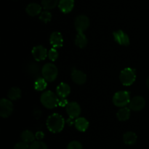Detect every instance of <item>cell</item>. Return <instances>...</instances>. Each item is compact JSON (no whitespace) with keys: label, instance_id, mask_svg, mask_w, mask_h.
Wrapping results in <instances>:
<instances>
[{"label":"cell","instance_id":"1","mask_svg":"<svg viewBox=\"0 0 149 149\" xmlns=\"http://www.w3.org/2000/svg\"><path fill=\"white\" fill-rule=\"evenodd\" d=\"M47 129L52 133H58L63 130L65 126L64 118L61 114L54 113L48 116L46 122Z\"/></svg>","mask_w":149,"mask_h":149},{"label":"cell","instance_id":"2","mask_svg":"<svg viewBox=\"0 0 149 149\" xmlns=\"http://www.w3.org/2000/svg\"><path fill=\"white\" fill-rule=\"evenodd\" d=\"M59 98L58 95L55 94L52 91H45L41 95L40 101L44 107L48 109H52L57 107L59 103Z\"/></svg>","mask_w":149,"mask_h":149},{"label":"cell","instance_id":"3","mask_svg":"<svg viewBox=\"0 0 149 149\" xmlns=\"http://www.w3.org/2000/svg\"><path fill=\"white\" fill-rule=\"evenodd\" d=\"M42 77L47 80L48 82L54 81L57 79L58 75V70L56 65L52 63L45 64L41 70Z\"/></svg>","mask_w":149,"mask_h":149},{"label":"cell","instance_id":"4","mask_svg":"<svg viewBox=\"0 0 149 149\" xmlns=\"http://www.w3.org/2000/svg\"><path fill=\"white\" fill-rule=\"evenodd\" d=\"M130 100V93L126 90H122L113 95L112 101L113 105L116 107L122 108L125 107L127 105H129Z\"/></svg>","mask_w":149,"mask_h":149},{"label":"cell","instance_id":"5","mask_svg":"<svg viewBox=\"0 0 149 149\" xmlns=\"http://www.w3.org/2000/svg\"><path fill=\"white\" fill-rule=\"evenodd\" d=\"M119 79L123 85H132L136 79V71L132 68H125L121 71Z\"/></svg>","mask_w":149,"mask_h":149},{"label":"cell","instance_id":"6","mask_svg":"<svg viewBox=\"0 0 149 149\" xmlns=\"http://www.w3.org/2000/svg\"><path fill=\"white\" fill-rule=\"evenodd\" d=\"M13 109L14 106L11 100L2 98L0 100V116L2 118H8L11 116Z\"/></svg>","mask_w":149,"mask_h":149},{"label":"cell","instance_id":"7","mask_svg":"<svg viewBox=\"0 0 149 149\" xmlns=\"http://www.w3.org/2000/svg\"><path fill=\"white\" fill-rule=\"evenodd\" d=\"M90 19L85 15H79L74 20V26L77 32H84L89 28Z\"/></svg>","mask_w":149,"mask_h":149},{"label":"cell","instance_id":"8","mask_svg":"<svg viewBox=\"0 0 149 149\" xmlns=\"http://www.w3.org/2000/svg\"><path fill=\"white\" fill-rule=\"evenodd\" d=\"M145 106L146 100L142 96H135L132 97L129 103V108L133 111H141Z\"/></svg>","mask_w":149,"mask_h":149},{"label":"cell","instance_id":"9","mask_svg":"<svg viewBox=\"0 0 149 149\" xmlns=\"http://www.w3.org/2000/svg\"><path fill=\"white\" fill-rule=\"evenodd\" d=\"M65 109H66V112L68 116H69V117L73 119L79 117V115L81 114V107L77 102H70V103H68Z\"/></svg>","mask_w":149,"mask_h":149},{"label":"cell","instance_id":"10","mask_svg":"<svg viewBox=\"0 0 149 149\" xmlns=\"http://www.w3.org/2000/svg\"><path fill=\"white\" fill-rule=\"evenodd\" d=\"M31 54L36 61H42L48 56V52L46 48L42 45H38L32 49Z\"/></svg>","mask_w":149,"mask_h":149},{"label":"cell","instance_id":"11","mask_svg":"<svg viewBox=\"0 0 149 149\" xmlns=\"http://www.w3.org/2000/svg\"><path fill=\"white\" fill-rule=\"evenodd\" d=\"M113 39L115 42L119 45L123 46H128L130 45V37L125 31L122 30H118L113 33Z\"/></svg>","mask_w":149,"mask_h":149},{"label":"cell","instance_id":"12","mask_svg":"<svg viewBox=\"0 0 149 149\" xmlns=\"http://www.w3.org/2000/svg\"><path fill=\"white\" fill-rule=\"evenodd\" d=\"M71 79L75 84L82 85L87 81V75L83 71L77 69H73L71 72Z\"/></svg>","mask_w":149,"mask_h":149},{"label":"cell","instance_id":"13","mask_svg":"<svg viewBox=\"0 0 149 149\" xmlns=\"http://www.w3.org/2000/svg\"><path fill=\"white\" fill-rule=\"evenodd\" d=\"M49 42L52 47L61 48L63 45V38L62 34L58 31H54L49 36Z\"/></svg>","mask_w":149,"mask_h":149},{"label":"cell","instance_id":"14","mask_svg":"<svg viewBox=\"0 0 149 149\" xmlns=\"http://www.w3.org/2000/svg\"><path fill=\"white\" fill-rule=\"evenodd\" d=\"M56 93L61 98H65L71 93V87L66 83L61 82L56 87Z\"/></svg>","mask_w":149,"mask_h":149},{"label":"cell","instance_id":"15","mask_svg":"<svg viewBox=\"0 0 149 149\" xmlns=\"http://www.w3.org/2000/svg\"><path fill=\"white\" fill-rule=\"evenodd\" d=\"M74 7V0H60L58 7L63 13H69Z\"/></svg>","mask_w":149,"mask_h":149},{"label":"cell","instance_id":"16","mask_svg":"<svg viewBox=\"0 0 149 149\" xmlns=\"http://www.w3.org/2000/svg\"><path fill=\"white\" fill-rule=\"evenodd\" d=\"M26 12L31 17L39 15L42 13V7L37 3H31L28 4L26 8Z\"/></svg>","mask_w":149,"mask_h":149},{"label":"cell","instance_id":"17","mask_svg":"<svg viewBox=\"0 0 149 149\" xmlns=\"http://www.w3.org/2000/svg\"><path fill=\"white\" fill-rule=\"evenodd\" d=\"M76 129L79 132H85L89 127V122L84 117H78L74 121Z\"/></svg>","mask_w":149,"mask_h":149},{"label":"cell","instance_id":"18","mask_svg":"<svg viewBox=\"0 0 149 149\" xmlns=\"http://www.w3.org/2000/svg\"><path fill=\"white\" fill-rule=\"evenodd\" d=\"M26 70H27L28 74H29V75L31 76L32 77H34V78L37 79L39 78V74H40V67L36 63H30L29 64H28L27 67H26Z\"/></svg>","mask_w":149,"mask_h":149},{"label":"cell","instance_id":"19","mask_svg":"<svg viewBox=\"0 0 149 149\" xmlns=\"http://www.w3.org/2000/svg\"><path fill=\"white\" fill-rule=\"evenodd\" d=\"M130 109L127 107H122L116 113V117L121 122H125L130 117Z\"/></svg>","mask_w":149,"mask_h":149},{"label":"cell","instance_id":"20","mask_svg":"<svg viewBox=\"0 0 149 149\" xmlns=\"http://www.w3.org/2000/svg\"><path fill=\"white\" fill-rule=\"evenodd\" d=\"M87 38L84 32H78L75 39V44L78 47L84 48L87 45Z\"/></svg>","mask_w":149,"mask_h":149},{"label":"cell","instance_id":"21","mask_svg":"<svg viewBox=\"0 0 149 149\" xmlns=\"http://www.w3.org/2000/svg\"><path fill=\"white\" fill-rule=\"evenodd\" d=\"M137 135L133 132H127L123 135V141L127 145H134L137 142Z\"/></svg>","mask_w":149,"mask_h":149},{"label":"cell","instance_id":"22","mask_svg":"<svg viewBox=\"0 0 149 149\" xmlns=\"http://www.w3.org/2000/svg\"><path fill=\"white\" fill-rule=\"evenodd\" d=\"M21 90L18 87H12L7 93V97L11 100H17L21 97Z\"/></svg>","mask_w":149,"mask_h":149},{"label":"cell","instance_id":"23","mask_svg":"<svg viewBox=\"0 0 149 149\" xmlns=\"http://www.w3.org/2000/svg\"><path fill=\"white\" fill-rule=\"evenodd\" d=\"M20 138H21L22 141L26 143H31L35 141L36 136L31 131L26 130L21 132Z\"/></svg>","mask_w":149,"mask_h":149},{"label":"cell","instance_id":"24","mask_svg":"<svg viewBox=\"0 0 149 149\" xmlns=\"http://www.w3.org/2000/svg\"><path fill=\"white\" fill-rule=\"evenodd\" d=\"M47 82L48 81L43 77H39V78L36 79L34 81V89L36 91H44L47 88Z\"/></svg>","mask_w":149,"mask_h":149},{"label":"cell","instance_id":"25","mask_svg":"<svg viewBox=\"0 0 149 149\" xmlns=\"http://www.w3.org/2000/svg\"><path fill=\"white\" fill-rule=\"evenodd\" d=\"M59 4L58 0H42V6L46 10H52Z\"/></svg>","mask_w":149,"mask_h":149},{"label":"cell","instance_id":"26","mask_svg":"<svg viewBox=\"0 0 149 149\" xmlns=\"http://www.w3.org/2000/svg\"><path fill=\"white\" fill-rule=\"evenodd\" d=\"M29 149H48L47 146L42 141H34L31 143Z\"/></svg>","mask_w":149,"mask_h":149},{"label":"cell","instance_id":"27","mask_svg":"<svg viewBox=\"0 0 149 149\" xmlns=\"http://www.w3.org/2000/svg\"><path fill=\"white\" fill-rule=\"evenodd\" d=\"M52 14H51L50 12L46 10V11L42 12V13H41V14L39 15V20H42L43 23H49L51 20H52Z\"/></svg>","mask_w":149,"mask_h":149},{"label":"cell","instance_id":"28","mask_svg":"<svg viewBox=\"0 0 149 149\" xmlns=\"http://www.w3.org/2000/svg\"><path fill=\"white\" fill-rule=\"evenodd\" d=\"M58 56H59V54H58V52L57 51L56 48H51L49 51H48V58L51 61L54 62V61H56L58 58Z\"/></svg>","mask_w":149,"mask_h":149},{"label":"cell","instance_id":"29","mask_svg":"<svg viewBox=\"0 0 149 149\" xmlns=\"http://www.w3.org/2000/svg\"><path fill=\"white\" fill-rule=\"evenodd\" d=\"M67 149H83L82 145L77 141H73L67 146Z\"/></svg>","mask_w":149,"mask_h":149},{"label":"cell","instance_id":"30","mask_svg":"<svg viewBox=\"0 0 149 149\" xmlns=\"http://www.w3.org/2000/svg\"><path fill=\"white\" fill-rule=\"evenodd\" d=\"M29 147L30 146H29V143L21 141L15 145L14 149H29Z\"/></svg>","mask_w":149,"mask_h":149},{"label":"cell","instance_id":"31","mask_svg":"<svg viewBox=\"0 0 149 149\" xmlns=\"http://www.w3.org/2000/svg\"><path fill=\"white\" fill-rule=\"evenodd\" d=\"M33 116L35 117V119H39L42 116V111L39 109H35L33 110Z\"/></svg>","mask_w":149,"mask_h":149},{"label":"cell","instance_id":"32","mask_svg":"<svg viewBox=\"0 0 149 149\" xmlns=\"http://www.w3.org/2000/svg\"><path fill=\"white\" fill-rule=\"evenodd\" d=\"M35 136H36V139H37L38 141H42V139L45 137V134L42 131H38L36 134H35Z\"/></svg>","mask_w":149,"mask_h":149},{"label":"cell","instance_id":"33","mask_svg":"<svg viewBox=\"0 0 149 149\" xmlns=\"http://www.w3.org/2000/svg\"><path fill=\"white\" fill-rule=\"evenodd\" d=\"M68 104V100H66L65 98H61V100H59V103H58V106H61V107H64L65 106L66 107L67 105Z\"/></svg>","mask_w":149,"mask_h":149},{"label":"cell","instance_id":"34","mask_svg":"<svg viewBox=\"0 0 149 149\" xmlns=\"http://www.w3.org/2000/svg\"><path fill=\"white\" fill-rule=\"evenodd\" d=\"M146 86H147V87H148V90H149V76H148V78H147V79H146Z\"/></svg>","mask_w":149,"mask_h":149}]
</instances>
